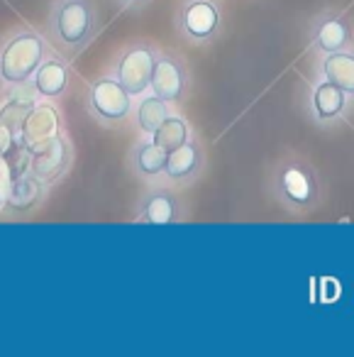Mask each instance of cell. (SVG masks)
Returning <instances> with one entry per match:
<instances>
[{
  "label": "cell",
  "instance_id": "7a4b0ae2",
  "mask_svg": "<svg viewBox=\"0 0 354 357\" xmlns=\"http://www.w3.org/2000/svg\"><path fill=\"white\" fill-rule=\"evenodd\" d=\"M45 25L52 47L74 59L98 37L100 13L95 0H52Z\"/></svg>",
  "mask_w": 354,
  "mask_h": 357
},
{
  "label": "cell",
  "instance_id": "ba28073f",
  "mask_svg": "<svg viewBox=\"0 0 354 357\" xmlns=\"http://www.w3.org/2000/svg\"><path fill=\"white\" fill-rule=\"evenodd\" d=\"M305 108H308V118L313 120V125L330 130V128H337L339 123H344L349 118V113L354 108V98L347 91L334 86L332 81L315 74V79L310 81Z\"/></svg>",
  "mask_w": 354,
  "mask_h": 357
},
{
  "label": "cell",
  "instance_id": "8fae6325",
  "mask_svg": "<svg viewBox=\"0 0 354 357\" xmlns=\"http://www.w3.org/2000/svg\"><path fill=\"white\" fill-rule=\"evenodd\" d=\"M308 42H310V50L318 56L352 50L354 45L352 20L339 10H320L308 22Z\"/></svg>",
  "mask_w": 354,
  "mask_h": 357
},
{
  "label": "cell",
  "instance_id": "9c48e42d",
  "mask_svg": "<svg viewBox=\"0 0 354 357\" xmlns=\"http://www.w3.org/2000/svg\"><path fill=\"white\" fill-rule=\"evenodd\" d=\"M74 159L76 147L66 135V130H61L59 135H54L47 142H42L40 147L27 152V169L47 186H54L69 174V169L74 167Z\"/></svg>",
  "mask_w": 354,
  "mask_h": 357
},
{
  "label": "cell",
  "instance_id": "6da1fadb",
  "mask_svg": "<svg viewBox=\"0 0 354 357\" xmlns=\"http://www.w3.org/2000/svg\"><path fill=\"white\" fill-rule=\"evenodd\" d=\"M269 194L286 213L308 215L325 201V184L305 154L288 149L269 169Z\"/></svg>",
  "mask_w": 354,
  "mask_h": 357
},
{
  "label": "cell",
  "instance_id": "30bf717a",
  "mask_svg": "<svg viewBox=\"0 0 354 357\" xmlns=\"http://www.w3.org/2000/svg\"><path fill=\"white\" fill-rule=\"evenodd\" d=\"M186 206L178 196L176 186L154 184L139 196L132 223L137 225H176L186 223Z\"/></svg>",
  "mask_w": 354,
  "mask_h": 357
},
{
  "label": "cell",
  "instance_id": "3957f363",
  "mask_svg": "<svg viewBox=\"0 0 354 357\" xmlns=\"http://www.w3.org/2000/svg\"><path fill=\"white\" fill-rule=\"evenodd\" d=\"M54 50L45 32L17 27L0 40V89L30 84L45 56Z\"/></svg>",
  "mask_w": 354,
  "mask_h": 357
},
{
  "label": "cell",
  "instance_id": "5bb4252c",
  "mask_svg": "<svg viewBox=\"0 0 354 357\" xmlns=\"http://www.w3.org/2000/svg\"><path fill=\"white\" fill-rule=\"evenodd\" d=\"M71 81H74L71 59L61 54V52L52 50L49 54L45 56V61L40 64V69L35 71L30 84L42 100H54V103H59V100H64L66 93H69Z\"/></svg>",
  "mask_w": 354,
  "mask_h": 357
},
{
  "label": "cell",
  "instance_id": "e0dca14e",
  "mask_svg": "<svg viewBox=\"0 0 354 357\" xmlns=\"http://www.w3.org/2000/svg\"><path fill=\"white\" fill-rule=\"evenodd\" d=\"M171 110L174 108L167 103V100L159 98L154 91H147V93H142V96L134 98V108H132V118H130V123L134 125V130H137L142 137H152L154 130L164 123V118H167Z\"/></svg>",
  "mask_w": 354,
  "mask_h": 357
},
{
  "label": "cell",
  "instance_id": "2e32d148",
  "mask_svg": "<svg viewBox=\"0 0 354 357\" xmlns=\"http://www.w3.org/2000/svg\"><path fill=\"white\" fill-rule=\"evenodd\" d=\"M169 152L162 149L152 137H142L130 147L128 152V169L139 181H159L167 167Z\"/></svg>",
  "mask_w": 354,
  "mask_h": 357
},
{
  "label": "cell",
  "instance_id": "ffe728a7",
  "mask_svg": "<svg viewBox=\"0 0 354 357\" xmlns=\"http://www.w3.org/2000/svg\"><path fill=\"white\" fill-rule=\"evenodd\" d=\"M113 3L120 10H132V13L144 10L147 6H152V0H113Z\"/></svg>",
  "mask_w": 354,
  "mask_h": 357
},
{
  "label": "cell",
  "instance_id": "52a82bcc",
  "mask_svg": "<svg viewBox=\"0 0 354 357\" xmlns=\"http://www.w3.org/2000/svg\"><path fill=\"white\" fill-rule=\"evenodd\" d=\"M193 86V76L188 69V61L174 50H159L157 64L152 71L149 91L167 100L171 108H178L188 100Z\"/></svg>",
  "mask_w": 354,
  "mask_h": 357
},
{
  "label": "cell",
  "instance_id": "5b68a950",
  "mask_svg": "<svg viewBox=\"0 0 354 357\" xmlns=\"http://www.w3.org/2000/svg\"><path fill=\"white\" fill-rule=\"evenodd\" d=\"M157 56H159V47L152 40H130L110 59L108 74L115 76L137 98V96L149 91Z\"/></svg>",
  "mask_w": 354,
  "mask_h": 357
},
{
  "label": "cell",
  "instance_id": "7c38bea8",
  "mask_svg": "<svg viewBox=\"0 0 354 357\" xmlns=\"http://www.w3.org/2000/svg\"><path fill=\"white\" fill-rule=\"evenodd\" d=\"M64 130V115H61L59 105L54 100H37L35 105L25 110V115L20 118L17 125V142L25 152H32L35 147H40L42 142H47L49 137L59 135Z\"/></svg>",
  "mask_w": 354,
  "mask_h": 357
},
{
  "label": "cell",
  "instance_id": "4fadbf2b",
  "mask_svg": "<svg viewBox=\"0 0 354 357\" xmlns=\"http://www.w3.org/2000/svg\"><path fill=\"white\" fill-rule=\"evenodd\" d=\"M208 167V154L206 147H203L201 139L193 135L186 144H181L178 149L169 152L167 157V167H164V174L159 181L169 186H176V189H183V186L196 184L198 178L203 176Z\"/></svg>",
  "mask_w": 354,
  "mask_h": 357
},
{
  "label": "cell",
  "instance_id": "d6986e66",
  "mask_svg": "<svg viewBox=\"0 0 354 357\" xmlns=\"http://www.w3.org/2000/svg\"><path fill=\"white\" fill-rule=\"evenodd\" d=\"M191 137H193L191 123H188L181 113H176V110H171V113L164 118V123L159 125V128L154 130V135H152L154 142H157L162 149H167V152L178 149L181 144H186Z\"/></svg>",
  "mask_w": 354,
  "mask_h": 357
},
{
  "label": "cell",
  "instance_id": "277c9868",
  "mask_svg": "<svg viewBox=\"0 0 354 357\" xmlns=\"http://www.w3.org/2000/svg\"><path fill=\"white\" fill-rule=\"evenodd\" d=\"M84 105H86V113L100 128L123 130L130 123V118H132L134 96L115 76H110L105 71L103 76H98V79H93L86 86Z\"/></svg>",
  "mask_w": 354,
  "mask_h": 357
},
{
  "label": "cell",
  "instance_id": "9a60e30c",
  "mask_svg": "<svg viewBox=\"0 0 354 357\" xmlns=\"http://www.w3.org/2000/svg\"><path fill=\"white\" fill-rule=\"evenodd\" d=\"M47 189L49 186L45 181L35 176L30 169H22L15 176L10 178V186H8V196H6V213L15 215V218H25V215L35 213L42 206V201L47 199Z\"/></svg>",
  "mask_w": 354,
  "mask_h": 357
},
{
  "label": "cell",
  "instance_id": "44dd1931",
  "mask_svg": "<svg viewBox=\"0 0 354 357\" xmlns=\"http://www.w3.org/2000/svg\"><path fill=\"white\" fill-rule=\"evenodd\" d=\"M8 186H10V178L6 176V169H3V162H0V208H3V204H6Z\"/></svg>",
  "mask_w": 354,
  "mask_h": 357
},
{
  "label": "cell",
  "instance_id": "8992f818",
  "mask_svg": "<svg viewBox=\"0 0 354 357\" xmlns=\"http://www.w3.org/2000/svg\"><path fill=\"white\" fill-rule=\"evenodd\" d=\"M174 30L186 45L208 47L222 35V10L217 0H181Z\"/></svg>",
  "mask_w": 354,
  "mask_h": 357
},
{
  "label": "cell",
  "instance_id": "ac0fdd59",
  "mask_svg": "<svg viewBox=\"0 0 354 357\" xmlns=\"http://www.w3.org/2000/svg\"><path fill=\"white\" fill-rule=\"evenodd\" d=\"M315 74L332 81L354 98V50H342L334 54H325L315 64Z\"/></svg>",
  "mask_w": 354,
  "mask_h": 357
}]
</instances>
